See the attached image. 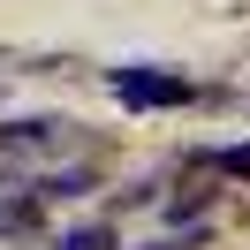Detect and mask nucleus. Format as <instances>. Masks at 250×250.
<instances>
[{"label":"nucleus","mask_w":250,"mask_h":250,"mask_svg":"<svg viewBox=\"0 0 250 250\" xmlns=\"http://www.w3.org/2000/svg\"><path fill=\"white\" fill-rule=\"evenodd\" d=\"M61 250H114V235H106V228H68Z\"/></svg>","instance_id":"obj_5"},{"label":"nucleus","mask_w":250,"mask_h":250,"mask_svg":"<svg viewBox=\"0 0 250 250\" xmlns=\"http://www.w3.org/2000/svg\"><path fill=\"white\" fill-rule=\"evenodd\" d=\"M197 167H212V174H235V182H250V144H228V152H205Z\"/></svg>","instance_id":"obj_4"},{"label":"nucleus","mask_w":250,"mask_h":250,"mask_svg":"<svg viewBox=\"0 0 250 250\" xmlns=\"http://www.w3.org/2000/svg\"><path fill=\"white\" fill-rule=\"evenodd\" d=\"M76 144V122H53V114H38V122H8L0 129V159L8 167H31V159H53Z\"/></svg>","instance_id":"obj_1"},{"label":"nucleus","mask_w":250,"mask_h":250,"mask_svg":"<svg viewBox=\"0 0 250 250\" xmlns=\"http://www.w3.org/2000/svg\"><path fill=\"white\" fill-rule=\"evenodd\" d=\"M114 99L122 106H189L197 99V83L189 76H167V68H114Z\"/></svg>","instance_id":"obj_2"},{"label":"nucleus","mask_w":250,"mask_h":250,"mask_svg":"<svg viewBox=\"0 0 250 250\" xmlns=\"http://www.w3.org/2000/svg\"><path fill=\"white\" fill-rule=\"evenodd\" d=\"M152 250H205V228L197 235H174V243H152Z\"/></svg>","instance_id":"obj_6"},{"label":"nucleus","mask_w":250,"mask_h":250,"mask_svg":"<svg viewBox=\"0 0 250 250\" xmlns=\"http://www.w3.org/2000/svg\"><path fill=\"white\" fill-rule=\"evenodd\" d=\"M91 182H99V167H53V174H38L31 197H83Z\"/></svg>","instance_id":"obj_3"}]
</instances>
